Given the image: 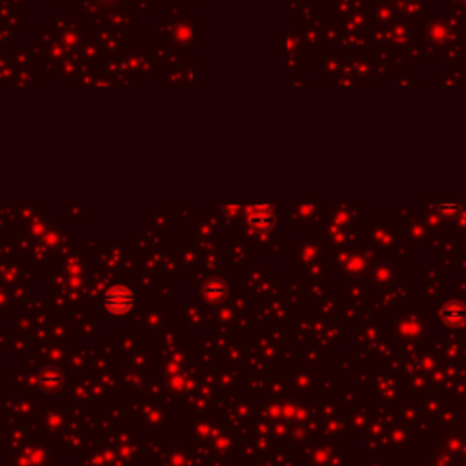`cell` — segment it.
I'll return each instance as SVG.
<instances>
[{
    "label": "cell",
    "instance_id": "obj_2",
    "mask_svg": "<svg viewBox=\"0 0 466 466\" xmlns=\"http://www.w3.org/2000/svg\"><path fill=\"white\" fill-rule=\"evenodd\" d=\"M40 387L46 392H55V390L62 387V376L57 370H46L40 376Z\"/></svg>",
    "mask_w": 466,
    "mask_h": 466
},
{
    "label": "cell",
    "instance_id": "obj_1",
    "mask_svg": "<svg viewBox=\"0 0 466 466\" xmlns=\"http://www.w3.org/2000/svg\"><path fill=\"white\" fill-rule=\"evenodd\" d=\"M133 304H135V297L126 288H113L104 297V310L112 315H126L132 312Z\"/></svg>",
    "mask_w": 466,
    "mask_h": 466
},
{
    "label": "cell",
    "instance_id": "obj_3",
    "mask_svg": "<svg viewBox=\"0 0 466 466\" xmlns=\"http://www.w3.org/2000/svg\"><path fill=\"white\" fill-rule=\"evenodd\" d=\"M441 210V213H445V215H448V217H452V215H456L457 212H459V208H461V202H439L437 204Z\"/></svg>",
    "mask_w": 466,
    "mask_h": 466
}]
</instances>
